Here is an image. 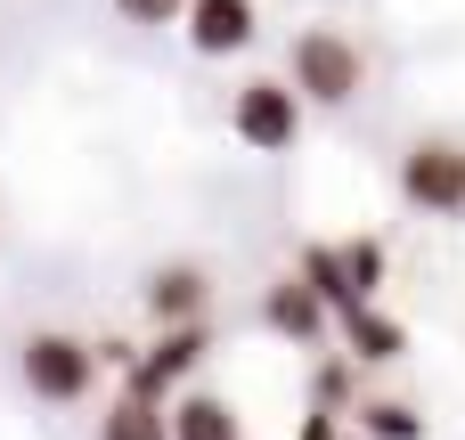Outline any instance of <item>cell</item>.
I'll return each instance as SVG.
<instances>
[{"label": "cell", "instance_id": "cell-1", "mask_svg": "<svg viewBox=\"0 0 465 440\" xmlns=\"http://www.w3.org/2000/svg\"><path fill=\"white\" fill-rule=\"evenodd\" d=\"M286 82L302 90V106H351L360 82H368V57H360L351 33L311 24V33H294V49H286Z\"/></svg>", "mask_w": 465, "mask_h": 440}, {"label": "cell", "instance_id": "cell-2", "mask_svg": "<svg viewBox=\"0 0 465 440\" xmlns=\"http://www.w3.org/2000/svg\"><path fill=\"white\" fill-rule=\"evenodd\" d=\"M16 376H25V392H33L41 408H74V400H90V384H98V343L41 327V335L16 343Z\"/></svg>", "mask_w": 465, "mask_h": 440}, {"label": "cell", "instance_id": "cell-3", "mask_svg": "<svg viewBox=\"0 0 465 440\" xmlns=\"http://www.w3.org/2000/svg\"><path fill=\"white\" fill-rule=\"evenodd\" d=\"M294 269H302V278L327 294V310L343 318V310L376 302V286H384V245H376V237H311Z\"/></svg>", "mask_w": 465, "mask_h": 440}, {"label": "cell", "instance_id": "cell-4", "mask_svg": "<svg viewBox=\"0 0 465 440\" xmlns=\"http://www.w3.org/2000/svg\"><path fill=\"white\" fill-rule=\"evenodd\" d=\"M229 131L253 147V155H286L294 139H302V90L294 82H245L237 98H229Z\"/></svg>", "mask_w": 465, "mask_h": 440}, {"label": "cell", "instance_id": "cell-5", "mask_svg": "<svg viewBox=\"0 0 465 440\" xmlns=\"http://www.w3.org/2000/svg\"><path fill=\"white\" fill-rule=\"evenodd\" d=\"M204 351H213V318H180V327H163L139 359H131V392H147V400H172V392H188L196 384V367H204Z\"/></svg>", "mask_w": 465, "mask_h": 440}, {"label": "cell", "instance_id": "cell-6", "mask_svg": "<svg viewBox=\"0 0 465 440\" xmlns=\"http://www.w3.org/2000/svg\"><path fill=\"white\" fill-rule=\"evenodd\" d=\"M401 196H409L417 212L458 220V212H465V147H450V139L409 147V155H401Z\"/></svg>", "mask_w": 465, "mask_h": 440}, {"label": "cell", "instance_id": "cell-7", "mask_svg": "<svg viewBox=\"0 0 465 440\" xmlns=\"http://www.w3.org/2000/svg\"><path fill=\"white\" fill-rule=\"evenodd\" d=\"M262 327L278 335V343H302V351H319L327 343V327H335V310H327V294L294 269V278H278L270 294H262Z\"/></svg>", "mask_w": 465, "mask_h": 440}, {"label": "cell", "instance_id": "cell-8", "mask_svg": "<svg viewBox=\"0 0 465 440\" xmlns=\"http://www.w3.org/2000/svg\"><path fill=\"white\" fill-rule=\"evenodd\" d=\"M180 33H188L196 57H245L253 33H262V8H253V0H188Z\"/></svg>", "mask_w": 465, "mask_h": 440}, {"label": "cell", "instance_id": "cell-9", "mask_svg": "<svg viewBox=\"0 0 465 440\" xmlns=\"http://www.w3.org/2000/svg\"><path fill=\"white\" fill-rule=\"evenodd\" d=\"M139 302H147V318H155V327H180V318H213V278H204L196 261H163V269L139 286Z\"/></svg>", "mask_w": 465, "mask_h": 440}, {"label": "cell", "instance_id": "cell-10", "mask_svg": "<svg viewBox=\"0 0 465 440\" xmlns=\"http://www.w3.org/2000/svg\"><path fill=\"white\" fill-rule=\"evenodd\" d=\"M335 343H343L360 367H392V359L409 351V327H401V318H384L376 302H360V310H343V318H335Z\"/></svg>", "mask_w": 465, "mask_h": 440}, {"label": "cell", "instance_id": "cell-11", "mask_svg": "<svg viewBox=\"0 0 465 440\" xmlns=\"http://www.w3.org/2000/svg\"><path fill=\"white\" fill-rule=\"evenodd\" d=\"M172 440H245V425H237V408L221 400V392H172Z\"/></svg>", "mask_w": 465, "mask_h": 440}, {"label": "cell", "instance_id": "cell-12", "mask_svg": "<svg viewBox=\"0 0 465 440\" xmlns=\"http://www.w3.org/2000/svg\"><path fill=\"white\" fill-rule=\"evenodd\" d=\"M98 440H172V400H147L123 384V400L98 416Z\"/></svg>", "mask_w": 465, "mask_h": 440}, {"label": "cell", "instance_id": "cell-13", "mask_svg": "<svg viewBox=\"0 0 465 440\" xmlns=\"http://www.w3.org/2000/svg\"><path fill=\"white\" fill-rule=\"evenodd\" d=\"M351 400H360V359H351V351H327V359L311 367V408L351 416Z\"/></svg>", "mask_w": 465, "mask_h": 440}, {"label": "cell", "instance_id": "cell-14", "mask_svg": "<svg viewBox=\"0 0 465 440\" xmlns=\"http://www.w3.org/2000/svg\"><path fill=\"white\" fill-rule=\"evenodd\" d=\"M360 433L368 440H425V416L401 408V400H368V408H360Z\"/></svg>", "mask_w": 465, "mask_h": 440}, {"label": "cell", "instance_id": "cell-15", "mask_svg": "<svg viewBox=\"0 0 465 440\" xmlns=\"http://www.w3.org/2000/svg\"><path fill=\"white\" fill-rule=\"evenodd\" d=\"M114 16H123V24H180L188 0H114Z\"/></svg>", "mask_w": 465, "mask_h": 440}, {"label": "cell", "instance_id": "cell-16", "mask_svg": "<svg viewBox=\"0 0 465 440\" xmlns=\"http://www.w3.org/2000/svg\"><path fill=\"white\" fill-rule=\"evenodd\" d=\"M335 433H343V425H335V408H311V416H302V433H294V440H335Z\"/></svg>", "mask_w": 465, "mask_h": 440}, {"label": "cell", "instance_id": "cell-17", "mask_svg": "<svg viewBox=\"0 0 465 440\" xmlns=\"http://www.w3.org/2000/svg\"><path fill=\"white\" fill-rule=\"evenodd\" d=\"M335 440H368V433H335Z\"/></svg>", "mask_w": 465, "mask_h": 440}]
</instances>
